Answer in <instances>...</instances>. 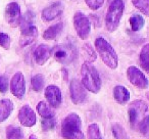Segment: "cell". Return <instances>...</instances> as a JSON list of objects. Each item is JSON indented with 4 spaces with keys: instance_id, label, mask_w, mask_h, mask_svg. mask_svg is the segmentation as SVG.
<instances>
[{
    "instance_id": "6da1fadb",
    "label": "cell",
    "mask_w": 149,
    "mask_h": 139,
    "mask_svg": "<svg viewBox=\"0 0 149 139\" xmlns=\"http://www.w3.org/2000/svg\"><path fill=\"white\" fill-rule=\"evenodd\" d=\"M61 136L63 139H85L82 131V120L79 115L72 112L61 123Z\"/></svg>"
},
{
    "instance_id": "7a4b0ae2",
    "label": "cell",
    "mask_w": 149,
    "mask_h": 139,
    "mask_svg": "<svg viewBox=\"0 0 149 139\" xmlns=\"http://www.w3.org/2000/svg\"><path fill=\"white\" fill-rule=\"evenodd\" d=\"M81 77L83 86L92 93H98L101 89V78L97 68L91 62H84L81 68Z\"/></svg>"
},
{
    "instance_id": "3957f363",
    "label": "cell",
    "mask_w": 149,
    "mask_h": 139,
    "mask_svg": "<svg viewBox=\"0 0 149 139\" xmlns=\"http://www.w3.org/2000/svg\"><path fill=\"white\" fill-rule=\"evenodd\" d=\"M94 45H95L96 51L98 52L105 66L111 70H116L118 66V57L116 50L110 45L109 42L106 41L104 38L98 37L96 38Z\"/></svg>"
},
{
    "instance_id": "277c9868",
    "label": "cell",
    "mask_w": 149,
    "mask_h": 139,
    "mask_svg": "<svg viewBox=\"0 0 149 139\" xmlns=\"http://www.w3.org/2000/svg\"><path fill=\"white\" fill-rule=\"evenodd\" d=\"M125 4L123 0H113L109 4L105 15V28L108 32L112 33L118 28L124 13Z\"/></svg>"
},
{
    "instance_id": "5b68a950",
    "label": "cell",
    "mask_w": 149,
    "mask_h": 139,
    "mask_svg": "<svg viewBox=\"0 0 149 139\" xmlns=\"http://www.w3.org/2000/svg\"><path fill=\"white\" fill-rule=\"evenodd\" d=\"M51 54L55 58L56 61L65 64L72 62L74 58L77 57L78 51L74 44L70 43V42H65V43L55 46L52 49Z\"/></svg>"
},
{
    "instance_id": "8992f818",
    "label": "cell",
    "mask_w": 149,
    "mask_h": 139,
    "mask_svg": "<svg viewBox=\"0 0 149 139\" xmlns=\"http://www.w3.org/2000/svg\"><path fill=\"white\" fill-rule=\"evenodd\" d=\"M148 110V105L145 101L141 99H137L132 101L129 104L128 115H129V122L133 129L138 127L139 123L141 122L145 117V114Z\"/></svg>"
},
{
    "instance_id": "52a82bcc",
    "label": "cell",
    "mask_w": 149,
    "mask_h": 139,
    "mask_svg": "<svg viewBox=\"0 0 149 139\" xmlns=\"http://www.w3.org/2000/svg\"><path fill=\"white\" fill-rule=\"evenodd\" d=\"M72 22H74V28L80 39H88L90 32H91V23H90L89 17L81 11H77L74 13Z\"/></svg>"
},
{
    "instance_id": "ba28073f",
    "label": "cell",
    "mask_w": 149,
    "mask_h": 139,
    "mask_svg": "<svg viewBox=\"0 0 149 139\" xmlns=\"http://www.w3.org/2000/svg\"><path fill=\"white\" fill-rule=\"evenodd\" d=\"M127 77L132 85L136 86L140 89H146L149 86V81L146 76L143 74L140 68L135 66H131L127 70Z\"/></svg>"
},
{
    "instance_id": "9c48e42d",
    "label": "cell",
    "mask_w": 149,
    "mask_h": 139,
    "mask_svg": "<svg viewBox=\"0 0 149 139\" xmlns=\"http://www.w3.org/2000/svg\"><path fill=\"white\" fill-rule=\"evenodd\" d=\"M86 90L87 89L83 86L82 82H80L78 79H72L70 84V94L72 103L74 104L84 103L88 97Z\"/></svg>"
},
{
    "instance_id": "30bf717a",
    "label": "cell",
    "mask_w": 149,
    "mask_h": 139,
    "mask_svg": "<svg viewBox=\"0 0 149 139\" xmlns=\"http://www.w3.org/2000/svg\"><path fill=\"white\" fill-rule=\"evenodd\" d=\"M10 90L13 96L23 99L26 94V80L22 72H17L13 76L10 81Z\"/></svg>"
},
{
    "instance_id": "8fae6325",
    "label": "cell",
    "mask_w": 149,
    "mask_h": 139,
    "mask_svg": "<svg viewBox=\"0 0 149 139\" xmlns=\"http://www.w3.org/2000/svg\"><path fill=\"white\" fill-rule=\"evenodd\" d=\"M5 20L11 27H17L21 24V7L17 2H10L5 7Z\"/></svg>"
},
{
    "instance_id": "7c38bea8",
    "label": "cell",
    "mask_w": 149,
    "mask_h": 139,
    "mask_svg": "<svg viewBox=\"0 0 149 139\" xmlns=\"http://www.w3.org/2000/svg\"><path fill=\"white\" fill-rule=\"evenodd\" d=\"M45 98L51 108H57L61 103V91L56 85H49L45 88Z\"/></svg>"
},
{
    "instance_id": "4fadbf2b",
    "label": "cell",
    "mask_w": 149,
    "mask_h": 139,
    "mask_svg": "<svg viewBox=\"0 0 149 139\" xmlns=\"http://www.w3.org/2000/svg\"><path fill=\"white\" fill-rule=\"evenodd\" d=\"M19 121L24 127H33L37 122L35 112L30 105H24L19 110Z\"/></svg>"
},
{
    "instance_id": "5bb4252c",
    "label": "cell",
    "mask_w": 149,
    "mask_h": 139,
    "mask_svg": "<svg viewBox=\"0 0 149 139\" xmlns=\"http://www.w3.org/2000/svg\"><path fill=\"white\" fill-rule=\"evenodd\" d=\"M63 10V4L61 1H56V2L50 4L49 6L45 7L42 10L41 17L44 22H50L52 20L56 19L58 15H61Z\"/></svg>"
},
{
    "instance_id": "9a60e30c",
    "label": "cell",
    "mask_w": 149,
    "mask_h": 139,
    "mask_svg": "<svg viewBox=\"0 0 149 139\" xmlns=\"http://www.w3.org/2000/svg\"><path fill=\"white\" fill-rule=\"evenodd\" d=\"M21 39H19V45L25 47L32 44L38 37V29L35 26H30L25 29H21Z\"/></svg>"
},
{
    "instance_id": "2e32d148",
    "label": "cell",
    "mask_w": 149,
    "mask_h": 139,
    "mask_svg": "<svg viewBox=\"0 0 149 139\" xmlns=\"http://www.w3.org/2000/svg\"><path fill=\"white\" fill-rule=\"evenodd\" d=\"M51 48L46 44H40L34 51V59L39 66H43L51 56Z\"/></svg>"
},
{
    "instance_id": "e0dca14e",
    "label": "cell",
    "mask_w": 149,
    "mask_h": 139,
    "mask_svg": "<svg viewBox=\"0 0 149 139\" xmlns=\"http://www.w3.org/2000/svg\"><path fill=\"white\" fill-rule=\"evenodd\" d=\"M113 98L118 104H126L130 99V92L125 86L116 85L113 88Z\"/></svg>"
},
{
    "instance_id": "ac0fdd59",
    "label": "cell",
    "mask_w": 149,
    "mask_h": 139,
    "mask_svg": "<svg viewBox=\"0 0 149 139\" xmlns=\"http://www.w3.org/2000/svg\"><path fill=\"white\" fill-rule=\"evenodd\" d=\"M13 110V102L10 99L0 100V123L4 122L9 118Z\"/></svg>"
},
{
    "instance_id": "d6986e66",
    "label": "cell",
    "mask_w": 149,
    "mask_h": 139,
    "mask_svg": "<svg viewBox=\"0 0 149 139\" xmlns=\"http://www.w3.org/2000/svg\"><path fill=\"white\" fill-rule=\"evenodd\" d=\"M62 30H63V24L62 23H57L55 25H52L44 31L43 38L45 40H54L60 35Z\"/></svg>"
},
{
    "instance_id": "ffe728a7",
    "label": "cell",
    "mask_w": 149,
    "mask_h": 139,
    "mask_svg": "<svg viewBox=\"0 0 149 139\" xmlns=\"http://www.w3.org/2000/svg\"><path fill=\"white\" fill-rule=\"evenodd\" d=\"M139 61H140V66H142L143 70L149 74V43L145 44L141 49Z\"/></svg>"
},
{
    "instance_id": "44dd1931",
    "label": "cell",
    "mask_w": 149,
    "mask_h": 139,
    "mask_svg": "<svg viewBox=\"0 0 149 139\" xmlns=\"http://www.w3.org/2000/svg\"><path fill=\"white\" fill-rule=\"evenodd\" d=\"M129 23H130L131 29L134 32H138L144 27L145 25V20L142 15H138V13H134L133 15H131L130 20H129Z\"/></svg>"
},
{
    "instance_id": "7402d4cb",
    "label": "cell",
    "mask_w": 149,
    "mask_h": 139,
    "mask_svg": "<svg viewBox=\"0 0 149 139\" xmlns=\"http://www.w3.org/2000/svg\"><path fill=\"white\" fill-rule=\"evenodd\" d=\"M37 112L40 116L42 117V119H51L54 118V112H52V110L50 108V106L46 103L45 101H40L37 104Z\"/></svg>"
},
{
    "instance_id": "603a6c76",
    "label": "cell",
    "mask_w": 149,
    "mask_h": 139,
    "mask_svg": "<svg viewBox=\"0 0 149 139\" xmlns=\"http://www.w3.org/2000/svg\"><path fill=\"white\" fill-rule=\"evenodd\" d=\"M24 134L19 127L8 126L6 128V139H23Z\"/></svg>"
},
{
    "instance_id": "cb8c5ba5",
    "label": "cell",
    "mask_w": 149,
    "mask_h": 139,
    "mask_svg": "<svg viewBox=\"0 0 149 139\" xmlns=\"http://www.w3.org/2000/svg\"><path fill=\"white\" fill-rule=\"evenodd\" d=\"M44 83H45V79L44 76L41 74H37V75L33 76L31 79V85L34 91L40 92L44 88Z\"/></svg>"
},
{
    "instance_id": "d4e9b609",
    "label": "cell",
    "mask_w": 149,
    "mask_h": 139,
    "mask_svg": "<svg viewBox=\"0 0 149 139\" xmlns=\"http://www.w3.org/2000/svg\"><path fill=\"white\" fill-rule=\"evenodd\" d=\"M87 139H102L98 124L92 123V124H90L89 126H88Z\"/></svg>"
},
{
    "instance_id": "484cf974",
    "label": "cell",
    "mask_w": 149,
    "mask_h": 139,
    "mask_svg": "<svg viewBox=\"0 0 149 139\" xmlns=\"http://www.w3.org/2000/svg\"><path fill=\"white\" fill-rule=\"evenodd\" d=\"M132 3L139 11L149 17V0H132Z\"/></svg>"
},
{
    "instance_id": "4316f807",
    "label": "cell",
    "mask_w": 149,
    "mask_h": 139,
    "mask_svg": "<svg viewBox=\"0 0 149 139\" xmlns=\"http://www.w3.org/2000/svg\"><path fill=\"white\" fill-rule=\"evenodd\" d=\"M111 131H112V134H113V136L116 139H128L126 130H125L124 127H123L120 124L116 123V124L112 125Z\"/></svg>"
},
{
    "instance_id": "83f0119b",
    "label": "cell",
    "mask_w": 149,
    "mask_h": 139,
    "mask_svg": "<svg viewBox=\"0 0 149 139\" xmlns=\"http://www.w3.org/2000/svg\"><path fill=\"white\" fill-rule=\"evenodd\" d=\"M83 49H84V52H85L86 56L88 57V62L95 61L96 58H97V55H96V52H95V50L93 49V47H92L89 43H86L85 45L83 46Z\"/></svg>"
},
{
    "instance_id": "f1b7e54d",
    "label": "cell",
    "mask_w": 149,
    "mask_h": 139,
    "mask_svg": "<svg viewBox=\"0 0 149 139\" xmlns=\"http://www.w3.org/2000/svg\"><path fill=\"white\" fill-rule=\"evenodd\" d=\"M140 133L143 135H147L149 133V116H145L144 118L141 120V122L138 125Z\"/></svg>"
},
{
    "instance_id": "f546056e",
    "label": "cell",
    "mask_w": 149,
    "mask_h": 139,
    "mask_svg": "<svg viewBox=\"0 0 149 139\" xmlns=\"http://www.w3.org/2000/svg\"><path fill=\"white\" fill-rule=\"evenodd\" d=\"M56 124V121L54 118L51 119H43L41 122V126L42 129L44 131H50V130H53L54 127H55Z\"/></svg>"
},
{
    "instance_id": "4dcf8cb0",
    "label": "cell",
    "mask_w": 149,
    "mask_h": 139,
    "mask_svg": "<svg viewBox=\"0 0 149 139\" xmlns=\"http://www.w3.org/2000/svg\"><path fill=\"white\" fill-rule=\"evenodd\" d=\"M11 40L8 34L6 33H0V46L4 49H9L10 48Z\"/></svg>"
},
{
    "instance_id": "1f68e13d",
    "label": "cell",
    "mask_w": 149,
    "mask_h": 139,
    "mask_svg": "<svg viewBox=\"0 0 149 139\" xmlns=\"http://www.w3.org/2000/svg\"><path fill=\"white\" fill-rule=\"evenodd\" d=\"M86 4L92 10H97L103 5L104 0H85Z\"/></svg>"
},
{
    "instance_id": "d6a6232c",
    "label": "cell",
    "mask_w": 149,
    "mask_h": 139,
    "mask_svg": "<svg viewBox=\"0 0 149 139\" xmlns=\"http://www.w3.org/2000/svg\"><path fill=\"white\" fill-rule=\"evenodd\" d=\"M8 90V79L5 76H0V92L5 93Z\"/></svg>"
},
{
    "instance_id": "836d02e7",
    "label": "cell",
    "mask_w": 149,
    "mask_h": 139,
    "mask_svg": "<svg viewBox=\"0 0 149 139\" xmlns=\"http://www.w3.org/2000/svg\"><path fill=\"white\" fill-rule=\"evenodd\" d=\"M29 139H38L37 137L35 136L34 134H32V135H30V137H29Z\"/></svg>"
},
{
    "instance_id": "e575fe53",
    "label": "cell",
    "mask_w": 149,
    "mask_h": 139,
    "mask_svg": "<svg viewBox=\"0 0 149 139\" xmlns=\"http://www.w3.org/2000/svg\"><path fill=\"white\" fill-rule=\"evenodd\" d=\"M146 97H147V99H148V101H149V91L146 92Z\"/></svg>"
}]
</instances>
